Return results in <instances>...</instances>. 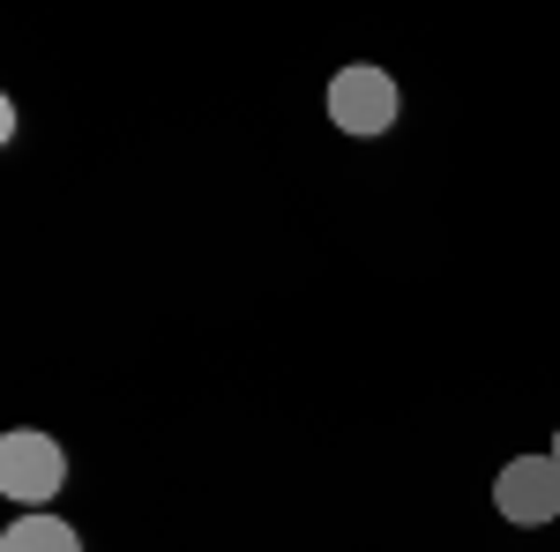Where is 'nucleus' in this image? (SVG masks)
I'll list each match as a JSON object with an SVG mask.
<instances>
[{"mask_svg": "<svg viewBox=\"0 0 560 552\" xmlns=\"http://www.w3.org/2000/svg\"><path fill=\"white\" fill-rule=\"evenodd\" d=\"M0 552H83V538H75V522H60L52 508H31L0 530Z\"/></svg>", "mask_w": 560, "mask_h": 552, "instance_id": "obj_4", "label": "nucleus"}, {"mask_svg": "<svg viewBox=\"0 0 560 552\" xmlns=\"http://www.w3.org/2000/svg\"><path fill=\"white\" fill-rule=\"evenodd\" d=\"M68 485V448L38 433V425H15V433H0V493L15 501V508H52V493Z\"/></svg>", "mask_w": 560, "mask_h": 552, "instance_id": "obj_1", "label": "nucleus"}, {"mask_svg": "<svg viewBox=\"0 0 560 552\" xmlns=\"http://www.w3.org/2000/svg\"><path fill=\"white\" fill-rule=\"evenodd\" d=\"M493 508H501V522H516V530L560 522V463L553 456H516V463H501Z\"/></svg>", "mask_w": 560, "mask_h": 552, "instance_id": "obj_3", "label": "nucleus"}, {"mask_svg": "<svg viewBox=\"0 0 560 552\" xmlns=\"http://www.w3.org/2000/svg\"><path fill=\"white\" fill-rule=\"evenodd\" d=\"M546 456H553V463H560V433H553V448H546Z\"/></svg>", "mask_w": 560, "mask_h": 552, "instance_id": "obj_5", "label": "nucleus"}, {"mask_svg": "<svg viewBox=\"0 0 560 552\" xmlns=\"http://www.w3.org/2000/svg\"><path fill=\"white\" fill-rule=\"evenodd\" d=\"M396 113H404V90H396L388 68L359 60V68H345V75H329V128H337V134L374 142V134L396 128Z\"/></svg>", "mask_w": 560, "mask_h": 552, "instance_id": "obj_2", "label": "nucleus"}]
</instances>
